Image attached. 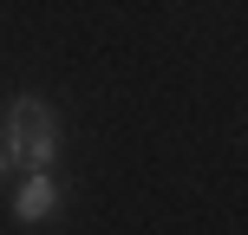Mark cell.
I'll use <instances>...</instances> for the list:
<instances>
[{"instance_id":"obj_1","label":"cell","mask_w":248,"mask_h":235,"mask_svg":"<svg viewBox=\"0 0 248 235\" xmlns=\"http://www.w3.org/2000/svg\"><path fill=\"white\" fill-rule=\"evenodd\" d=\"M7 144H13L20 163L52 170V157H59V118H52L39 98H13V111H7Z\"/></svg>"},{"instance_id":"obj_2","label":"cell","mask_w":248,"mask_h":235,"mask_svg":"<svg viewBox=\"0 0 248 235\" xmlns=\"http://www.w3.org/2000/svg\"><path fill=\"white\" fill-rule=\"evenodd\" d=\"M52 209H59V183H52L46 170H33V183L13 196V216H20V222H46Z\"/></svg>"},{"instance_id":"obj_3","label":"cell","mask_w":248,"mask_h":235,"mask_svg":"<svg viewBox=\"0 0 248 235\" xmlns=\"http://www.w3.org/2000/svg\"><path fill=\"white\" fill-rule=\"evenodd\" d=\"M7 163H13V150H7V144H0V170H7Z\"/></svg>"}]
</instances>
